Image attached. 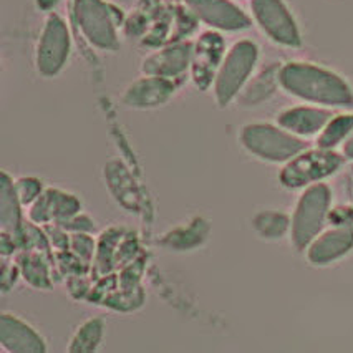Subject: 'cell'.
Returning a JSON list of instances; mask_svg holds the SVG:
<instances>
[{
	"mask_svg": "<svg viewBox=\"0 0 353 353\" xmlns=\"http://www.w3.org/2000/svg\"><path fill=\"white\" fill-rule=\"evenodd\" d=\"M256 22L274 42L284 47H301L297 22L282 0H250Z\"/></svg>",
	"mask_w": 353,
	"mask_h": 353,
	"instance_id": "cell-8",
	"label": "cell"
},
{
	"mask_svg": "<svg viewBox=\"0 0 353 353\" xmlns=\"http://www.w3.org/2000/svg\"><path fill=\"white\" fill-rule=\"evenodd\" d=\"M176 92L172 80L161 77L145 75L133 81L123 95V103L130 108H158L171 100Z\"/></svg>",
	"mask_w": 353,
	"mask_h": 353,
	"instance_id": "cell-15",
	"label": "cell"
},
{
	"mask_svg": "<svg viewBox=\"0 0 353 353\" xmlns=\"http://www.w3.org/2000/svg\"><path fill=\"white\" fill-rule=\"evenodd\" d=\"M191 59L192 45L179 42L146 57L141 63V72L143 75L161 77L174 81L191 70Z\"/></svg>",
	"mask_w": 353,
	"mask_h": 353,
	"instance_id": "cell-14",
	"label": "cell"
},
{
	"mask_svg": "<svg viewBox=\"0 0 353 353\" xmlns=\"http://www.w3.org/2000/svg\"><path fill=\"white\" fill-rule=\"evenodd\" d=\"M353 249V217L339 221L334 229L317 236L307 248V259L310 264L327 265L339 261Z\"/></svg>",
	"mask_w": 353,
	"mask_h": 353,
	"instance_id": "cell-11",
	"label": "cell"
},
{
	"mask_svg": "<svg viewBox=\"0 0 353 353\" xmlns=\"http://www.w3.org/2000/svg\"><path fill=\"white\" fill-rule=\"evenodd\" d=\"M20 203L15 192L14 179L10 178L9 172L3 171L2 186H0V225L2 232L10 234L20 244V234H22V214H20Z\"/></svg>",
	"mask_w": 353,
	"mask_h": 353,
	"instance_id": "cell-17",
	"label": "cell"
},
{
	"mask_svg": "<svg viewBox=\"0 0 353 353\" xmlns=\"http://www.w3.org/2000/svg\"><path fill=\"white\" fill-rule=\"evenodd\" d=\"M72 52L70 32L63 19L50 14L45 20L42 34L35 52V65L42 77H57L65 68Z\"/></svg>",
	"mask_w": 353,
	"mask_h": 353,
	"instance_id": "cell-7",
	"label": "cell"
},
{
	"mask_svg": "<svg viewBox=\"0 0 353 353\" xmlns=\"http://www.w3.org/2000/svg\"><path fill=\"white\" fill-rule=\"evenodd\" d=\"M208 236V225L203 224V221L196 219L194 223L186 225V228H179L176 231L170 234V237H166L164 242H166L170 248L174 249H191L199 245L201 242L206 239Z\"/></svg>",
	"mask_w": 353,
	"mask_h": 353,
	"instance_id": "cell-21",
	"label": "cell"
},
{
	"mask_svg": "<svg viewBox=\"0 0 353 353\" xmlns=\"http://www.w3.org/2000/svg\"><path fill=\"white\" fill-rule=\"evenodd\" d=\"M241 143L250 154L270 163L290 161L305 150V143L284 128L265 123H252L241 130Z\"/></svg>",
	"mask_w": 353,
	"mask_h": 353,
	"instance_id": "cell-4",
	"label": "cell"
},
{
	"mask_svg": "<svg viewBox=\"0 0 353 353\" xmlns=\"http://www.w3.org/2000/svg\"><path fill=\"white\" fill-rule=\"evenodd\" d=\"M14 186L22 206H32L45 191L42 179L34 178V176H22L17 181H14Z\"/></svg>",
	"mask_w": 353,
	"mask_h": 353,
	"instance_id": "cell-23",
	"label": "cell"
},
{
	"mask_svg": "<svg viewBox=\"0 0 353 353\" xmlns=\"http://www.w3.org/2000/svg\"><path fill=\"white\" fill-rule=\"evenodd\" d=\"M19 276H20L19 265H10V264L3 265V270H2V289H3V292H9L10 287L15 285V281H17Z\"/></svg>",
	"mask_w": 353,
	"mask_h": 353,
	"instance_id": "cell-26",
	"label": "cell"
},
{
	"mask_svg": "<svg viewBox=\"0 0 353 353\" xmlns=\"http://www.w3.org/2000/svg\"><path fill=\"white\" fill-rule=\"evenodd\" d=\"M0 345L10 353H43L47 342L30 323L17 315L3 312L0 317Z\"/></svg>",
	"mask_w": 353,
	"mask_h": 353,
	"instance_id": "cell-13",
	"label": "cell"
},
{
	"mask_svg": "<svg viewBox=\"0 0 353 353\" xmlns=\"http://www.w3.org/2000/svg\"><path fill=\"white\" fill-rule=\"evenodd\" d=\"M330 112L322 108H307V106H297V108L285 110L279 114V125L281 128L295 134V137H312L320 133L328 121H330Z\"/></svg>",
	"mask_w": 353,
	"mask_h": 353,
	"instance_id": "cell-16",
	"label": "cell"
},
{
	"mask_svg": "<svg viewBox=\"0 0 353 353\" xmlns=\"http://www.w3.org/2000/svg\"><path fill=\"white\" fill-rule=\"evenodd\" d=\"M70 249L77 254L78 259L88 261V259H92L93 254H95V242H93L90 236L80 232L72 237V241H70Z\"/></svg>",
	"mask_w": 353,
	"mask_h": 353,
	"instance_id": "cell-24",
	"label": "cell"
},
{
	"mask_svg": "<svg viewBox=\"0 0 353 353\" xmlns=\"http://www.w3.org/2000/svg\"><path fill=\"white\" fill-rule=\"evenodd\" d=\"M259 60L257 45L250 40H241L225 53L214 78L216 103L224 108L241 93L252 75Z\"/></svg>",
	"mask_w": 353,
	"mask_h": 353,
	"instance_id": "cell-3",
	"label": "cell"
},
{
	"mask_svg": "<svg viewBox=\"0 0 353 353\" xmlns=\"http://www.w3.org/2000/svg\"><path fill=\"white\" fill-rule=\"evenodd\" d=\"M19 270L32 287L37 289H50V268L40 250H22L19 256Z\"/></svg>",
	"mask_w": 353,
	"mask_h": 353,
	"instance_id": "cell-18",
	"label": "cell"
},
{
	"mask_svg": "<svg viewBox=\"0 0 353 353\" xmlns=\"http://www.w3.org/2000/svg\"><path fill=\"white\" fill-rule=\"evenodd\" d=\"M60 225L65 229V231L70 229V231H73L75 234H80V232L85 234L95 229V223H93V221L86 214H81V212H78L77 216L70 217L68 221H65V223H61Z\"/></svg>",
	"mask_w": 353,
	"mask_h": 353,
	"instance_id": "cell-25",
	"label": "cell"
},
{
	"mask_svg": "<svg viewBox=\"0 0 353 353\" xmlns=\"http://www.w3.org/2000/svg\"><path fill=\"white\" fill-rule=\"evenodd\" d=\"M353 133V114H339V117L330 118L325 128L320 131L317 139L319 148L323 150H334L336 145L347 141Z\"/></svg>",
	"mask_w": 353,
	"mask_h": 353,
	"instance_id": "cell-20",
	"label": "cell"
},
{
	"mask_svg": "<svg viewBox=\"0 0 353 353\" xmlns=\"http://www.w3.org/2000/svg\"><path fill=\"white\" fill-rule=\"evenodd\" d=\"M105 335V322L101 319H90L81 323L68 343V352L92 353L97 352Z\"/></svg>",
	"mask_w": 353,
	"mask_h": 353,
	"instance_id": "cell-19",
	"label": "cell"
},
{
	"mask_svg": "<svg viewBox=\"0 0 353 353\" xmlns=\"http://www.w3.org/2000/svg\"><path fill=\"white\" fill-rule=\"evenodd\" d=\"M343 153H345V156H347V158L353 159V133H352V137L348 138L347 141H345V146H343Z\"/></svg>",
	"mask_w": 353,
	"mask_h": 353,
	"instance_id": "cell-27",
	"label": "cell"
},
{
	"mask_svg": "<svg viewBox=\"0 0 353 353\" xmlns=\"http://www.w3.org/2000/svg\"><path fill=\"white\" fill-rule=\"evenodd\" d=\"M254 229L265 239H281L289 229V217L277 211L259 212L252 221Z\"/></svg>",
	"mask_w": 353,
	"mask_h": 353,
	"instance_id": "cell-22",
	"label": "cell"
},
{
	"mask_svg": "<svg viewBox=\"0 0 353 353\" xmlns=\"http://www.w3.org/2000/svg\"><path fill=\"white\" fill-rule=\"evenodd\" d=\"M196 19L216 30L237 32L250 27V19L231 0H184Z\"/></svg>",
	"mask_w": 353,
	"mask_h": 353,
	"instance_id": "cell-10",
	"label": "cell"
},
{
	"mask_svg": "<svg viewBox=\"0 0 353 353\" xmlns=\"http://www.w3.org/2000/svg\"><path fill=\"white\" fill-rule=\"evenodd\" d=\"M332 203V192L327 184H312L299 199L292 223V242L295 249L302 250L319 236L325 224Z\"/></svg>",
	"mask_w": 353,
	"mask_h": 353,
	"instance_id": "cell-5",
	"label": "cell"
},
{
	"mask_svg": "<svg viewBox=\"0 0 353 353\" xmlns=\"http://www.w3.org/2000/svg\"><path fill=\"white\" fill-rule=\"evenodd\" d=\"M224 39L216 30L203 32L198 42L192 45L191 78L199 90H208L214 83L221 63L224 60Z\"/></svg>",
	"mask_w": 353,
	"mask_h": 353,
	"instance_id": "cell-9",
	"label": "cell"
},
{
	"mask_svg": "<svg viewBox=\"0 0 353 353\" xmlns=\"http://www.w3.org/2000/svg\"><path fill=\"white\" fill-rule=\"evenodd\" d=\"M81 211V201L67 191L48 188L30 206V221L35 224H61Z\"/></svg>",
	"mask_w": 353,
	"mask_h": 353,
	"instance_id": "cell-12",
	"label": "cell"
},
{
	"mask_svg": "<svg viewBox=\"0 0 353 353\" xmlns=\"http://www.w3.org/2000/svg\"><path fill=\"white\" fill-rule=\"evenodd\" d=\"M77 26L93 47L103 52L120 48L117 28L121 22V12L105 0H75L73 6Z\"/></svg>",
	"mask_w": 353,
	"mask_h": 353,
	"instance_id": "cell-2",
	"label": "cell"
},
{
	"mask_svg": "<svg viewBox=\"0 0 353 353\" xmlns=\"http://www.w3.org/2000/svg\"><path fill=\"white\" fill-rule=\"evenodd\" d=\"M277 80L290 95L325 106H352L353 90L342 77L319 65L292 61L279 70Z\"/></svg>",
	"mask_w": 353,
	"mask_h": 353,
	"instance_id": "cell-1",
	"label": "cell"
},
{
	"mask_svg": "<svg viewBox=\"0 0 353 353\" xmlns=\"http://www.w3.org/2000/svg\"><path fill=\"white\" fill-rule=\"evenodd\" d=\"M342 156L332 150L319 148V150L305 151V153L302 151L282 168L281 183L290 190L310 186L334 174L342 166Z\"/></svg>",
	"mask_w": 353,
	"mask_h": 353,
	"instance_id": "cell-6",
	"label": "cell"
}]
</instances>
